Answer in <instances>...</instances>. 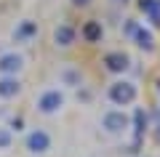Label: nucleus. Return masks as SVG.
I'll return each mask as SVG.
<instances>
[{
  "instance_id": "1a4fd4ad",
  "label": "nucleus",
  "mask_w": 160,
  "mask_h": 157,
  "mask_svg": "<svg viewBox=\"0 0 160 157\" xmlns=\"http://www.w3.org/2000/svg\"><path fill=\"white\" fill-rule=\"evenodd\" d=\"M131 37H133V43H136L142 51H152L155 48V32L149 27H136V32H133Z\"/></svg>"
},
{
  "instance_id": "6e6552de",
  "label": "nucleus",
  "mask_w": 160,
  "mask_h": 157,
  "mask_svg": "<svg viewBox=\"0 0 160 157\" xmlns=\"http://www.w3.org/2000/svg\"><path fill=\"white\" fill-rule=\"evenodd\" d=\"M75 37H78V32H75V27H69V24H59V27L53 29V43L62 45V48H69V45L75 43Z\"/></svg>"
},
{
  "instance_id": "ddd939ff",
  "label": "nucleus",
  "mask_w": 160,
  "mask_h": 157,
  "mask_svg": "<svg viewBox=\"0 0 160 157\" xmlns=\"http://www.w3.org/2000/svg\"><path fill=\"white\" fill-rule=\"evenodd\" d=\"M32 35H38V24L35 22H22L16 27V32H13V37L16 40H29Z\"/></svg>"
},
{
  "instance_id": "0eeeda50",
  "label": "nucleus",
  "mask_w": 160,
  "mask_h": 157,
  "mask_svg": "<svg viewBox=\"0 0 160 157\" xmlns=\"http://www.w3.org/2000/svg\"><path fill=\"white\" fill-rule=\"evenodd\" d=\"M22 93V83L16 75H0V99H16Z\"/></svg>"
},
{
  "instance_id": "39448f33",
  "label": "nucleus",
  "mask_w": 160,
  "mask_h": 157,
  "mask_svg": "<svg viewBox=\"0 0 160 157\" xmlns=\"http://www.w3.org/2000/svg\"><path fill=\"white\" fill-rule=\"evenodd\" d=\"M24 67V56L16 51H6L0 53V75H19Z\"/></svg>"
},
{
  "instance_id": "4468645a",
  "label": "nucleus",
  "mask_w": 160,
  "mask_h": 157,
  "mask_svg": "<svg viewBox=\"0 0 160 157\" xmlns=\"http://www.w3.org/2000/svg\"><path fill=\"white\" fill-rule=\"evenodd\" d=\"M133 120H136V139H142V136L147 133L149 117H147V112H142V109H136V115H133Z\"/></svg>"
},
{
  "instance_id": "f8f14e48",
  "label": "nucleus",
  "mask_w": 160,
  "mask_h": 157,
  "mask_svg": "<svg viewBox=\"0 0 160 157\" xmlns=\"http://www.w3.org/2000/svg\"><path fill=\"white\" fill-rule=\"evenodd\" d=\"M62 83L64 85H69V88H75V85H80L83 83V75H80V69H75V67H67V69H62Z\"/></svg>"
},
{
  "instance_id": "9b49d317",
  "label": "nucleus",
  "mask_w": 160,
  "mask_h": 157,
  "mask_svg": "<svg viewBox=\"0 0 160 157\" xmlns=\"http://www.w3.org/2000/svg\"><path fill=\"white\" fill-rule=\"evenodd\" d=\"M80 32H83V37H86L88 43H99L102 35H104V29H102V22H86Z\"/></svg>"
},
{
  "instance_id": "9d476101",
  "label": "nucleus",
  "mask_w": 160,
  "mask_h": 157,
  "mask_svg": "<svg viewBox=\"0 0 160 157\" xmlns=\"http://www.w3.org/2000/svg\"><path fill=\"white\" fill-rule=\"evenodd\" d=\"M139 8L152 19L155 27H160V0H139Z\"/></svg>"
},
{
  "instance_id": "f03ea898",
  "label": "nucleus",
  "mask_w": 160,
  "mask_h": 157,
  "mask_svg": "<svg viewBox=\"0 0 160 157\" xmlns=\"http://www.w3.org/2000/svg\"><path fill=\"white\" fill-rule=\"evenodd\" d=\"M107 96H109L112 104H118V107H128V104H133V99H136V85L128 83V80H118V83L109 85Z\"/></svg>"
},
{
  "instance_id": "423d86ee",
  "label": "nucleus",
  "mask_w": 160,
  "mask_h": 157,
  "mask_svg": "<svg viewBox=\"0 0 160 157\" xmlns=\"http://www.w3.org/2000/svg\"><path fill=\"white\" fill-rule=\"evenodd\" d=\"M104 67H107L112 75H123V72H128V67H131V59H128V53H123V51H112V53L104 56Z\"/></svg>"
},
{
  "instance_id": "6ab92c4d",
  "label": "nucleus",
  "mask_w": 160,
  "mask_h": 157,
  "mask_svg": "<svg viewBox=\"0 0 160 157\" xmlns=\"http://www.w3.org/2000/svg\"><path fill=\"white\" fill-rule=\"evenodd\" d=\"M158 85H160V83H158Z\"/></svg>"
},
{
  "instance_id": "dca6fc26",
  "label": "nucleus",
  "mask_w": 160,
  "mask_h": 157,
  "mask_svg": "<svg viewBox=\"0 0 160 157\" xmlns=\"http://www.w3.org/2000/svg\"><path fill=\"white\" fill-rule=\"evenodd\" d=\"M136 27H139L136 22H128V24H126V29H123V32H126V35H133V32H136Z\"/></svg>"
},
{
  "instance_id": "20e7f679",
  "label": "nucleus",
  "mask_w": 160,
  "mask_h": 157,
  "mask_svg": "<svg viewBox=\"0 0 160 157\" xmlns=\"http://www.w3.org/2000/svg\"><path fill=\"white\" fill-rule=\"evenodd\" d=\"M24 149L29 152V155H46L48 149H51V133L43 128H35L27 133V139H24Z\"/></svg>"
},
{
  "instance_id": "f3484780",
  "label": "nucleus",
  "mask_w": 160,
  "mask_h": 157,
  "mask_svg": "<svg viewBox=\"0 0 160 157\" xmlns=\"http://www.w3.org/2000/svg\"><path fill=\"white\" fill-rule=\"evenodd\" d=\"M75 6H88V3H91V0H72Z\"/></svg>"
},
{
  "instance_id": "2eb2a0df",
  "label": "nucleus",
  "mask_w": 160,
  "mask_h": 157,
  "mask_svg": "<svg viewBox=\"0 0 160 157\" xmlns=\"http://www.w3.org/2000/svg\"><path fill=\"white\" fill-rule=\"evenodd\" d=\"M11 144H13V133H11V128L0 125V152H3V149H11Z\"/></svg>"
},
{
  "instance_id": "a211bd4d",
  "label": "nucleus",
  "mask_w": 160,
  "mask_h": 157,
  "mask_svg": "<svg viewBox=\"0 0 160 157\" xmlns=\"http://www.w3.org/2000/svg\"><path fill=\"white\" fill-rule=\"evenodd\" d=\"M120 3H126V0H120Z\"/></svg>"
},
{
  "instance_id": "7ed1b4c3",
  "label": "nucleus",
  "mask_w": 160,
  "mask_h": 157,
  "mask_svg": "<svg viewBox=\"0 0 160 157\" xmlns=\"http://www.w3.org/2000/svg\"><path fill=\"white\" fill-rule=\"evenodd\" d=\"M35 107H38V112H43V115H56L59 109L64 107V93L59 88H46L38 96Z\"/></svg>"
},
{
  "instance_id": "f257e3e1",
  "label": "nucleus",
  "mask_w": 160,
  "mask_h": 157,
  "mask_svg": "<svg viewBox=\"0 0 160 157\" xmlns=\"http://www.w3.org/2000/svg\"><path fill=\"white\" fill-rule=\"evenodd\" d=\"M102 128L107 130V133H112V136L126 133V130L131 128V117H128L123 109H107V112L102 115Z\"/></svg>"
}]
</instances>
